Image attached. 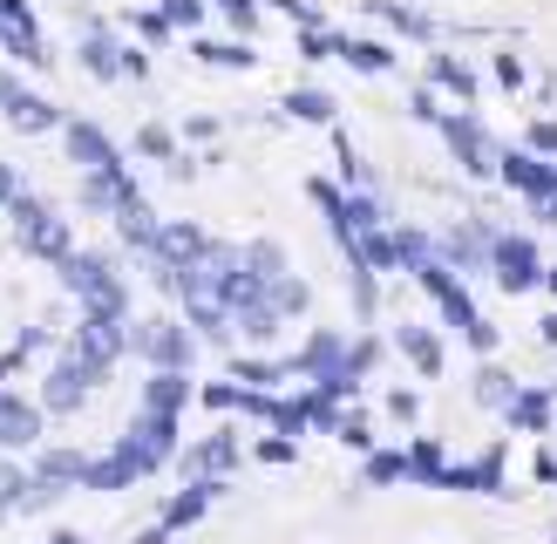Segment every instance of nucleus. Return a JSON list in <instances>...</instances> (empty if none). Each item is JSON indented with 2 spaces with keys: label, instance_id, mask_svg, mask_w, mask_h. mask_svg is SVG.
<instances>
[{
  "label": "nucleus",
  "instance_id": "1",
  "mask_svg": "<svg viewBox=\"0 0 557 544\" xmlns=\"http://www.w3.org/2000/svg\"><path fill=\"white\" fill-rule=\"evenodd\" d=\"M8 218H14V245L27 259H41V265H62L69 252H75V232H69V218L54 211L48 198H35V190H21V198L8 205Z\"/></svg>",
  "mask_w": 557,
  "mask_h": 544
},
{
  "label": "nucleus",
  "instance_id": "2",
  "mask_svg": "<svg viewBox=\"0 0 557 544\" xmlns=\"http://www.w3.org/2000/svg\"><path fill=\"white\" fill-rule=\"evenodd\" d=\"M54 272H62V286H69L75 307H89V313H129V286L116 280V265H109L102 252H69Z\"/></svg>",
  "mask_w": 557,
  "mask_h": 544
},
{
  "label": "nucleus",
  "instance_id": "3",
  "mask_svg": "<svg viewBox=\"0 0 557 544\" xmlns=\"http://www.w3.org/2000/svg\"><path fill=\"white\" fill-rule=\"evenodd\" d=\"M116 456L129 462L136 477H157L163 462L177 456V416H150V408H136V422L116 435Z\"/></svg>",
  "mask_w": 557,
  "mask_h": 544
},
{
  "label": "nucleus",
  "instance_id": "4",
  "mask_svg": "<svg viewBox=\"0 0 557 544\" xmlns=\"http://www.w3.org/2000/svg\"><path fill=\"white\" fill-rule=\"evenodd\" d=\"M102 374H109V368H96L89 354L62 347V354H54V368H48V381H41V408H48V416H75Z\"/></svg>",
  "mask_w": 557,
  "mask_h": 544
},
{
  "label": "nucleus",
  "instance_id": "5",
  "mask_svg": "<svg viewBox=\"0 0 557 544\" xmlns=\"http://www.w3.org/2000/svg\"><path fill=\"white\" fill-rule=\"evenodd\" d=\"M490 280L504 293H531L544 280V252L531 232H490Z\"/></svg>",
  "mask_w": 557,
  "mask_h": 544
},
{
  "label": "nucleus",
  "instance_id": "6",
  "mask_svg": "<svg viewBox=\"0 0 557 544\" xmlns=\"http://www.w3.org/2000/svg\"><path fill=\"white\" fill-rule=\"evenodd\" d=\"M435 129H442V144H449V157L462 163V177H496V144L476 123V109H442Z\"/></svg>",
  "mask_w": 557,
  "mask_h": 544
},
{
  "label": "nucleus",
  "instance_id": "7",
  "mask_svg": "<svg viewBox=\"0 0 557 544\" xmlns=\"http://www.w3.org/2000/svg\"><path fill=\"white\" fill-rule=\"evenodd\" d=\"M496 177H504L523 205H537V211H550L557 205V163L550 157H537V150H496Z\"/></svg>",
  "mask_w": 557,
  "mask_h": 544
},
{
  "label": "nucleus",
  "instance_id": "8",
  "mask_svg": "<svg viewBox=\"0 0 557 544\" xmlns=\"http://www.w3.org/2000/svg\"><path fill=\"white\" fill-rule=\"evenodd\" d=\"M414 286H422L435 307H442V320L456 326V334H469V326H483V313H476V299H469V280L462 272H449L442 259H429V265H414Z\"/></svg>",
  "mask_w": 557,
  "mask_h": 544
},
{
  "label": "nucleus",
  "instance_id": "9",
  "mask_svg": "<svg viewBox=\"0 0 557 544\" xmlns=\"http://www.w3.org/2000/svg\"><path fill=\"white\" fill-rule=\"evenodd\" d=\"M69 347L89 354L96 368H116L129 354V313H89V307H82V326L69 334Z\"/></svg>",
  "mask_w": 557,
  "mask_h": 544
},
{
  "label": "nucleus",
  "instance_id": "10",
  "mask_svg": "<svg viewBox=\"0 0 557 544\" xmlns=\"http://www.w3.org/2000/svg\"><path fill=\"white\" fill-rule=\"evenodd\" d=\"M129 347L150 368H184L190 374V326L184 320H129Z\"/></svg>",
  "mask_w": 557,
  "mask_h": 544
},
{
  "label": "nucleus",
  "instance_id": "11",
  "mask_svg": "<svg viewBox=\"0 0 557 544\" xmlns=\"http://www.w3.org/2000/svg\"><path fill=\"white\" fill-rule=\"evenodd\" d=\"M0 48H8L14 62H27V69H54V54L41 41V21H35L27 0H0Z\"/></svg>",
  "mask_w": 557,
  "mask_h": 544
},
{
  "label": "nucleus",
  "instance_id": "12",
  "mask_svg": "<svg viewBox=\"0 0 557 544\" xmlns=\"http://www.w3.org/2000/svg\"><path fill=\"white\" fill-rule=\"evenodd\" d=\"M62 144H69V157H75L82 177H96V171H129V157L109 144L96 123H82V116H62Z\"/></svg>",
  "mask_w": 557,
  "mask_h": 544
},
{
  "label": "nucleus",
  "instance_id": "13",
  "mask_svg": "<svg viewBox=\"0 0 557 544\" xmlns=\"http://www.w3.org/2000/svg\"><path fill=\"white\" fill-rule=\"evenodd\" d=\"M41 422H48L41 401H21V395L0 388V449H27V456H35L41 449Z\"/></svg>",
  "mask_w": 557,
  "mask_h": 544
},
{
  "label": "nucleus",
  "instance_id": "14",
  "mask_svg": "<svg viewBox=\"0 0 557 544\" xmlns=\"http://www.w3.org/2000/svg\"><path fill=\"white\" fill-rule=\"evenodd\" d=\"M435 259L449 265V272H490V225H456V232H442L435 238Z\"/></svg>",
  "mask_w": 557,
  "mask_h": 544
},
{
  "label": "nucleus",
  "instance_id": "15",
  "mask_svg": "<svg viewBox=\"0 0 557 544\" xmlns=\"http://www.w3.org/2000/svg\"><path fill=\"white\" fill-rule=\"evenodd\" d=\"M218 497H225V477H190V483L177 490V497L163 504V517H157V524H163V531H184V524H198V517H205Z\"/></svg>",
  "mask_w": 557,
  "mask_h": 544
},
{
  "label": "nucleus",
  "instance_id": "16",
  "mask_svg": "<svg viewBox=\"0 0 557 544\" xmlns=\"http://www.w3.org/2000/svg\"><path fill=\"white\" fill-rule=\"evenodd\" d=\"M109 218H116V232H123V245H136V252H157V232H163V218H157V205L144 198V190H136V198H123L116 211H109Z\"/></svg>",
  "mask_w": 557,
  "mask_h": 544
},
{
  "label": "nucleus",
  "instance_id": "17",
  "mask_svg": "<svg viewBox=\"0 0 557 544\" xmlns=\"http://www.w3.org/2000/svg\"><path fill=\"white\" fill-rule=\"evenodd\" d=\"M190 401H198V388H190L184 368H150V381H144V408H150V416H184Z\"/></svg>",
  "mask_w": 557,
  "mask_h": 544
},
{
  "label": "nucleus",
  "instance_id": "18",
  "mask_svg": "<svg viewBox=\"0 0 557 544\" xmlns=\"http://www.w3.org/2000/svg\"><path fill=\"white\" fill-rule=\"evenodd\" d=\"M429 89H435V96H456V102L469 109V102L483 96V75L469 69L462 54H429Z\"/></svg>",
  "mask_w": 557,
  "mask_h": 544
},
{
  "label": "nucleus",
  "instance_id": "19",
  "mask_svg": "<svg viewBox=\"0 0 557 544\" xmlns=\"http://www.w3.org/2000/svg\"><path fill=\"white\" fill-rule=\"evenodd\" d=\"M0 116H8L21 136H48V129H62V109H54L48 96H35V89H14L8 102H0Z\"/></svg>",
  "mask_w": 557,
  "mask_h": 544
},
{
  "label": "nucleus",
  "instance_id": "20",
  "mask_svg": "<svg viewBox=\"0 0 557 544\" xmlns=\"http://www.w3.org/2000/svg\"><path fill=\"white\" fill-rule=\"evenodd\" d=\"M504 422L523 429V435H550V422H557V395H550V388H517V395L504 401Z\"/></svg>",
  "mask_w": 557,
  "mask_h": 544
},
{
  "label": "nucleus",
  "instance_id": "21",
  "mask_svg": "<svg viewBox=\"0 0 557 544\" xmlns=\"http://www.w3.org/2000/svg\"><path fill=\"white\" fill-rule=\"evenodd\" d=\"M82 470H89V456L82 449H35V462H27V477L35 483H48V490H82Z\"/></svg>",
  "mask_w": 557,
  "mask_h": 544
},
{
  "label": "nucleus",
  "instance_id": "22",
  "mask_svg": "<svg viewBox=\"0 0 557 544\" xmlns=\"http://www.w3.org/2000/svg\"><path fill=\"white\" fill-rule=\"evenodd\" d=\"M333 62H347L354 75H395V48L368 35H333Z\"/></svg>",
  "mask_w": 557,
  "mask_h": 544
},
{
  "label": "nucleus",
  "instance_id": "23",
  "mask_svg": "<svg viewBox=\"0 0 557 544\" xmlns=\"http://www.w3.org/2000/svg\"><path fill=\"white\" fill-rule=\"evenodd\" d=\"M75 54H82V69H89L96 82H123V69H116V35H109L102 21H89L75 35Z\"/></svg>",
  "mask_w": 557,
  "mask_h": 544
},
{
  "label": "nucleus",
  "instance_id": "24",
  "mask_svg": "<svg viewBox=\"0 0 557 544\" xmlns=\"http://www.w3.org/2000/svg\"><path fill=\"white\" fill-rule=\"evenodd\" d=\"M205 245H211V238H205L198 225H184V218H163V232H157V252H150V259H163V265H177V272H184L190 259L205 252Z\"/></svg>",
  "mask_w": 557,
  "mask_h": 544
},
{
  "label": "nucleus",
  "instance_id": "25",
  "mask_svg": "<svg viewBox=\"0 0 557 544\" xmlns=\"http://www.w3.org/2000/svg\"><path fill=\"white\" fill-rule=\"evenodd\" d=\"M190 54L211 69H225V75H252L259 69V48L252 41H205V35H190Z\"/></svg>",
  "mask_w": 557,
  "mask_h": 544
},
{
  "label": "nucleus",
  "instance_id": "26",
  "mask_svg": "<svg viewBox=\"0 0 557 544\" xmlns=\"http://www.w3.org/2000/svg\"><path fill=\"white\" fill-rule=\"evenodd\" d=\"M395 347H401V361L422 374V381H435V374H442V341L429 334V326H395Z\"/></svg>",
  "mask_w": 557,
  "mask_h": 544
},
{
  "label": "nucleus",
  "instance_id": "27",
  "mask_svg": "<svg viewBox=\"0 0 557 544\" xmlns=\"http://www.w3.org/2000/svg\"><path fill=\"white\" fill-rule=\"evenodd\" d=\"M232 462H238V435H232V429H218L211 443H198V449L184 456V477H225Z\"/></svg>",
  "mask_w": 557,
  "mask_h": 544
},
{
  "label": "nucleus",
  "instance_id": "28",
  "mask_svg": "<svg viewBox=\"0 0 557 544\" xmlns=\"http://www.w3.org/2000/svg\"><path fill=\"white\" fill-rule=\"evenodd\" d=\"M374 21H387L395 35H408V41H435L442 27H435V14H422L414 0H374Z\"/></svg>",
  "mask_w": 557,
  "mask_h": 544
},
{
  "label": "nucleus",
  "instance_id": "29",
  "mask_svg": "<svg viewBox=\"0 0 557 544\" xmlns=\"http://www.w3.org/2000/svg\"><path fill=\"white\" fill-rule=\"evenodd\" d=\"M278 109H286V123H320V129H333V116H341V102L326 89H293Z\"/></svg>",
  "mask_w": 557,
  "mask_h": 544
},
{
  "label": "nucleus",
  "instance_id": "30",
  "mask_svg": "<svg viewBox=\"0 0 557 544\" xmlns=\"http://www.w3.org/2000/svg\"><path fill=\"white\" fill-rule=\"evenodd\" d=\"M401 456H408V483H429V490H442V470H449V456H442V443H435V435H422V443H408Z\"/></svg>",
  "mask_w": 557,
  "mask_h": 544
},
{
  "label": "nucleus",
  "instance_id": "31",
  "mask_svg": "<svg viewBox=\"0 0 557 544\" xmlns=\"http://www.w3.org/2000/svg\"><path fill=\"white\" fill-rule=\"evenodd\" d=\"M82 490H102V497H116V490H136V470H129L116 449H109L102 462H89V470H82Z\"/></svg>",
  "mask_w": 557,
  "mask_h": 544
},
{
  "label": "nucleus",
  "instance_id": "32",
  "mask_svg": "<svg viewBox=\"0 0 557 544\" xmlns=\"http://www.w3.org/2000/svg\"><path fill=\"white\" fill-rule=\"evenodd\" d=\"M347 299H354L360 320H374L381 313V272H368L360 259H347Z\"/></svg>",
  "mask_w": 557,
  "mask_h": 544
},
{
  "label": "nucleus",
  "instance_id": "33",
  "mask_svg": "<svg viewBox=\"0 0 557 544\" xmlns=\"http://www.w3.org/2000/svg\"><path fill=\"white\" fill-rule=\"evenodd\" d=\"M136 157H150V163H171V171H184V150H177V136L163 129V123H144V129H136Z\"/></svg>",
  "mask_w": 557,
  "mask_h": 544
},
{
  "label": "nucleus",
  "instance_id": "34",
  "mask_svg": "<svg viewBox=\"0 0 557 544\" xmlns=\"http://www.w3.org/2000/svg\"><path fill=\"white\" fill-rule=\"evenodd\" d=\"M265 293H272V307H278V320H293V313H306V307H313V286H306L299 272H278V280H272Z\"/></svg>",
  "mask_w": 557,
  "mask_h": 544
},
{
  "label": "nucleus",
  "instance_id": "35",
  "mask_svg": "<svg viewBox=\"0 0 557 544\" xmlns=\"http://www.w3.org/2000/svg\"><path fill=\"white\" fill-rule=\"evenodd\" d=\"M245 265H252L265 286L278 280V272H293V265H286V245H272V238H252V245H245Z\"/></svg>",
  "mask_w": 557,
  "mask_h": 544
},
{
  "label": "nucleus",
  "instance_id": "36",
  "mask_svg": "<svg viewBox=\"0 0 557 544\" xmlns=\"http://www.w3.org/2000/svg\"><path fill=\"white\" fill-rule=\"evenodd\" d=\"M395 252H401V265L414 272V265H429V259H435V238H429L422 225H395Z\"/></svg>",
  "mask_w": 557,
  "mask_h": 544
},
{
  "label": "nucleus",
  "instance_id": "37",
  "mask_svg": "<svg viewBox=\"0 0 557 544\" xmlns=\"http://www.w3.org/2000/svg\"><path fill=\"white\" fill-rule=\"evenodd\" d=\"M510 395H517V374H504L496 361H483V374H476V401H483V408H504Z\"/></svg>",
  "mask_w": 557,
  "mask_h": 544
},
{
  "label": "nucleus",
  "instance_id": "38",
  "mask_svg": "<svg viewBox=\"0 0 557 544\" xmlns=\"http://www.w3.org/2000/svg\"><path fill=\"white\" fill-rule=\"evenodd\" d=\"M157 8H163V21H171L177 35H198L205 14H211V0H157Z\"/></svg>",
  "mask_w": 557,
  "mask_h": 544
},
{
  "label": "nucleus",
  "instance_id": "39",
  "mask_svg": "<svg viewBox=\"0 0 557 544\" xmlns=\"http://www.w3.org/2000/svg\"><path fill=\"white\" fill-rule=\"evenodd\" d=\"M408 477V456L401 449H368V483L381 490V483H401Z\"/></svg>",
  "mask_w": 557,
  "mask_h": 544
},
{
  "label": "nucleus",
  "instance_id": "40",
  "mask_svg": "<svg viewBox=\"0 0 557 544\" xmlns=\"http://www.w3.org/2000/svg\"><path fill=\"white\" fill-rule=\"evenodd\" d=\"M299 62H333V27H293Z\"/></svg>",
  "mask_w": 557,
  "mask_h": 544
},
{
  "label": "nucleus",
  "instance_id": "41",
  "mask_svg": "<svg viewBox=\"0 0 557 544\" xmlns=\"http://www.w3.org/2000/svg\"><path fill=\"white\" fill-rule=\"evenodd\" d=\"M490 75H496V89H523V82H531V69H523V54L517 48H504V54H490Z\"/></svg>",
  "mask_w": 557,
  "mask_h": 544
},
{
  "label": "nucleus",
  "instance_id": "42",
  "mask_svg": "<svg viewBox=\"0 0 557 544\" xmlns=\"http://www.w3.org/2000/svg\"><path fill=\"white\" fill-rule=\"evenodd\" d=\"M129 35H136V41H144V48H157V41H171V35H177V27H171V21H163V8H144V14H129Z\"/></svg>",
  "mask_w": 557,
  "mask_h": 544
},
{
  "label": "nucleus",
  "instance_id": "43",
  "mask_svg": "<svg viewBox=\"0 0 557 544\" xmlns=\"http://www.w3.org/2000/svg\"><path fill=\"white\" fill-rule=\"evenodd\" d=\"M211 8L225 14V21L238 27V35H245V41H252V27H259V8H265V0H211Z\"/></svg>",
  "mask_w": 557,
  "mask_h": 544
},
{
  "label": "nucleus",
  "instance_id": "44",
  "mask_svg": "<svg viewBox=\"0 0 557 544\" xmlns=\"http://www.w3.org/2000/svg\"><path fill=\"white\" fill-rule=\"evenodd\" d=\"M272 14H286L293 27H326V14H320V0H265Z\"/></svg>",
  "mask_w": 557,
  "mask_h": 544
},
{
  "label": "nucleus",
  "instance_id": "45",
  "mask_svg": "<svg viewBox=\"0 0 557 544\" xmlns=\"http://www.w3.org/2000/svg\"><path fill=\"white\" fill-rule=\"evenodd\" d=\"M116 69H123V82H144L150 75V48L144 41H116Z\"/></svg>",
  "mask_w": 557,
  "mask_h": 544
},
{
  "label": "nucleus",
  "instance_id": "46",
  "mask_svg": "<svg viewBox=\"0 0 557 544\" xmlns=\"http://www.w3.org/2000/svg\"><path fill=\"white\" fill-rule=\"evenodd\" d=\"M408 116H414V123H429V129L442 123V96L429 89V82H422V89H408Z\"/></svg>",
  "mask_w": 557,
  "mask_h": 544
},
{
  "label": "nucleus",
  "instance_id": "47",
  "mask_svg": "<svg viewBox=\"0 0 557 544\" xmlns=\"http://www.w3.org/2000/svg\"><path fill=\"white\" fill-rule=\"evenodd\" d=\"M252 449H259V462H299V443H293V435H278V429H272V435H259Z\"/></svg>",
  "mask_w": 557,
  "mask_h": 544
},
{
  "label": "nucleus",
  "instance_id": "48",
  "mask_svg": "<svg viewBox=\"0 0 557 544\" xmlns=\"http://www.w3.org/2000/svg\"><path fill=\"white\" fill-rule=\"evenodd\" d=\"M306 198H313V205H320V211L333 218V211L347 205V184H333V177H313V184H306Z\"/></svg>",
  "mask_w": 557,
  "mask_h": 544
},
{
  "label": "nucleus",
  "instance_id": "49",
  "mask_svg": "<svg viewBox=\"0 0 557 544\" xmlns=\"http://www.w3.org/2000/svg\"><path fill=\"white\" fill-rule=\"evenodd\" d=\"M333 435H341L347 449H360V456L374 449V429H368V416H341V429H333Z\"/></svg>",
  "mask_w": 557,
  "mask_h": 544
},
{
  "label": "nucleus",
  "instance_id": "50",
  "mask_svg": "<svg viewBox=\"0 0 557 544\" xmlns=\"http://www.w3.org/2000/svg\"><path fill=\"white\" fill-rule=\"evenodd\" d=\"M523 150H537V157H550V163H557V123H531V136H523Z\"/></svg>",
  "mask_w": 557,
  "mask_h": 544
},
{
  "label": "nucleus",
  "instance_id": "51",
  "mask_svg": "<svg viewBox=\"0 0 557 544\" xmlns=\"http://www.w3.org/2000/svg\"><path fill=\"white\" fill-rule=\"evenodd\" d=\"M387 416H395V422H414V416H422V395H414V388H395V395H387Z\"/></svg>",
  "mask_w": 557,
  "mask_h": 544
},
{
  "label": "nucleus",
  "instance_id": "52",
  "mask_svg": "<svg viewBox=\"0 0 557 544\" xmlns=\"http://www.w3.org/2000/svg\"><path fill=\"white\" fill-rule=\"evenodd\" d=\"M462 341H469V347H476V354H483V361H490V354H496V326L483 320V326H469V334H462Z\"/></svg>",
  "mask_w": 557,
  "mask_h": 544
},
{
  "label": "nucleus",
  "instance_id": "53",
  "mask_svg": "<svg viewBox=\"0 0 557 544\" xmlns=\"http://www.w3.org/2000/svg\"><path fill=\"white\" fill-rule=\"evenodd\" d=\"M184 136H198V144H211V136H218V123H211V116H190V123H184Z\"/></svg>",
  "mask_w": 557,
  "mask_h": 544
},
{
  "label": "nucleus",
  "instance_id": "54",
  "mask_svg": "<svg viewBox=\"0 0 557 544\" xmlns=\"http://www.w3.org/2000/svg\"><path fill=\"white\" fill-rule=\"evenodd\" d=\"M537 334H544V347H557V313H544V320H537Z\"/></svg>",
  "mask_w": 557,
  "mask_h": 544
},
{
  "label": "nucleus",
  "instance_id": "55",
  "mask_svg": "<svg viewBox=\"0 0 557 544\" xmlns=\"http://www.w3.org/2000/svg\"><path fill=\"white\" fill-rule=\"evenodd\" d=\"M163 537H171V531H163V524H150L144 537H129V544H163Z\"/></svg>",
  "mask_w": 557,
  "mask_h": 544
},
{
  "label": "nucleus",
  "instance_id": "56",
  "mask_svg": "<svg viewBox=\"0 0 557 544\" xmlns=\"http://www.w3.org/2000/svg\"><path fill=\"white\" fill-rule=\"evenodd\" d=\"M14 89H21V82H14V75H8V69H0V102H8V96H14Z\"/></svg>",
  "mask_w": 557,
  "mask_h": 544
},
{
  "label": "nucleus",
  "instance_id": "57",
  "mask_svg": "<svg viewBox=\"0 0 557 544\" xmlns=\"http://www.w3.org/2000/svg\"><path fill=\"white\" fill-rule=\"evenodd\" d=\"M48 544H89V537H75V531H54V537H48Z\"/></svg>",
  "mask_w": 557,
  "mask_h": 544
},
{
  "label": "nucleus",
  "instance_id": "58",
  "mask_svg": "<svg viewBox=\"0 0 557 544\" xmlns=\"http://www.w3.org/2000/svg\"><path fill=\"white\" fill-rule=\"evenodd\" d=\"M537 286H544V293H557V265H544V280H537Z\"/></svg>",
  "mask_w": 557,
  "mask_h": 544
},
{
  "label": "nucleus",
  "instance_id": "59",
  "mask_svg": "<svg viewBox=\"0 0 557 544\" xmlns=\"http://www.w3.org/2000/svg\"><path fill=\"white\" fill-rule=\"evenodd\" d=\"M550 395H557V381H550Z\"/></svg>",
  "mask_w": 557,
  "mask_h": 544
}]
</instances>
